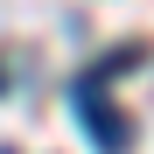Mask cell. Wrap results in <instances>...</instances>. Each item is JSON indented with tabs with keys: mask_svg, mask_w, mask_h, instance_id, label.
Returning <instances> with one entry per match:
<instances>
[{
	"mask_svg": "<svg viewBox=\"0 0 154 154\" xmlns=\"http://www.w3.org/2000/svg\"><path fill=\"white\" fill-rule=\"evenodd\" d=\"M70 112L84 119V126H91V140L105 147V154H119L126 140H133V119H126V112H112L98 84H77V91H70Z\"/></svg>",
	"mask_w": 154,
	"mask_h": 154,
	"instance_id": "6da1fadb",
	"label": "cell"
}]
</instances>
